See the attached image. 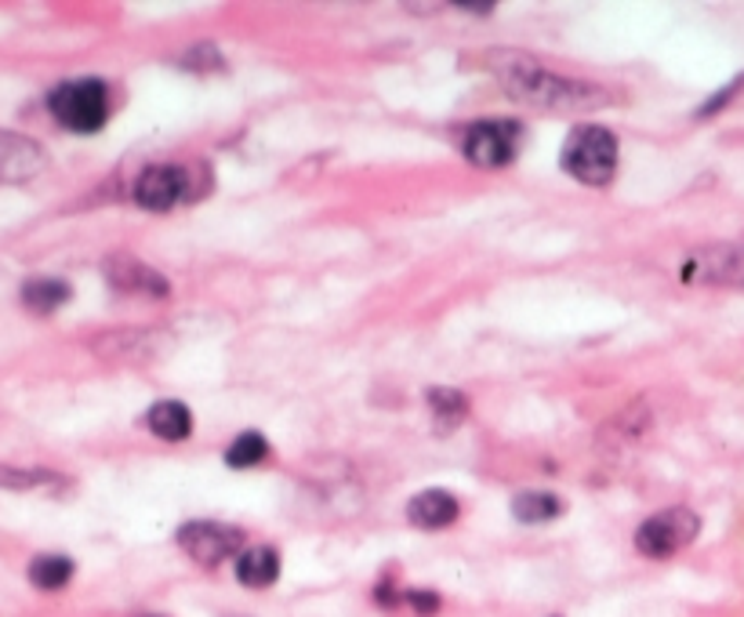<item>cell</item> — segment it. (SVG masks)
<instances>
[{"instance_id":"obj_2","label":"cell","mask_w":744,"mask_h":617,"mask_svg":"<svg viewBox=\"0 0 744 617\" xmlns=\"http://www.w3.org/2000/svg\"><path fill=\"white\" fill-rule=\"evenodd\" d=\"M559 164H563L570 178L585 182V186H607L613 171H618V138L607 127H596V124L574 127L563 143Z\"/></svg>"},{"instance_id":"obj_24","label":"cell","mask_w":744,"mask_h":617,"mask_svg":"<svg viewBox=\"0 0 744 617\" xmlns=\"http://www.w3.org/2000/svg\"><path fill=\"white\" fill-rule=\"evenodd\" d=\"M374 600H379L382 606H400L404 603V589H396L393 581H382L379 589H374Z\"/></svg>"},{"instance_id":"obj_4","label":"cell","mask_w":744,"mask_h":617,"mask_svg":"<svg viewBox=\"0 0 744 617\" xmlns=\"http://www.w3.org/2000/svg\"><path fill=\"white\" fill-rule=\"evenodd\" d=\"M700 534V519L690 508H665L635 530V548L650 559H668Z\"/></svg>"},{"instance_id":"obj_15","label":"cell","mask_w":744,"mask_h":617,"mask_svg":"<svg viewBox=\"0 0 744 617\" xmlns=\"http://www.w3.org/2000/svg\"><path fill=\"white\" fill-rule=\"evenodd\" d=\"M70 298H73V291L66 280H59V276H34L23 284V301L37 312H55L59 306H66Z\"/></svg>"},{"instance_id":"obj_20","label":"cell","mask_w":744,"mask_h":617,"mask_svg":"<svg viewBox=\"0 0 744 617\" xmlns=\"http://www.w3.org/2000/svg\"><path fill=\"white\" fill-rule=\"evenodd\" d=\"M178 66L193 70V73H219V70H225V59L214 45H193L186 55L178 59Z\"/></svg>"},{"instance_id":"obj_14","label":"cell","mask_w":744,"mask_h":617,"mask_svg":"<svg viewBox=\"0 0 744 617\" xmlns=\"http://www.w3.org/2000/svg\"><path fill=\"white\" fill-rule=\"evenodd\" d=\"M149 345H153L149 331H110L95 338V353L102 360H138V356H149Z\"/></svg>"},{"instance_id":"obj_16","label":"cell","mask_w":744,"mask_h":617,"mask_svg":"<svg viewBox=\"0 0 744 617\" xmlns=\"http://www.w3.org/2000/svg\"><path fill=\"white\" fill-rule=\"evenodd\" d=\"M563 513V502H559L556 494H542V491H526L512 502V516L520 519V523H548V519H556Z\"/></svg>"},{"instance_id":"obj_21","label":"cell","mask_w":744,"mask_h":617,"mask_svg":"<svg viewBox=\"0 0 744 617\" xmlns=\"http://www.w3.org/2000/svg\"><path fill=\"white\" fill-rule=\"evenodd\" d=\"M45 483H62V480H59V476H51V472L8 469V465H0V486H4V491H29V486H45Z\"/></svg>"},{"instance_id":"obj_22","label":"cell","mask_w":744,"mask_h":617,"mask_svg":"<svg viewBox=\"0 0 744 617\" xmlns=\"http://www.w3.org/2000/svg\"><path fill=\"white\" fill-rule=\"evenodd\" d=\"M741 91H744V73H737V77H733V81L727 84V88H719L716 95H711V99H708V102H705V106H700V110H697V116H700V121H705V116L719 113V110H727V102H733V99H737Z\"/></svg>"},{"instance_id":"obj_19","label":"cell","mask_w":744,"mask_h":617,"mask_svg":"<svg viewBox=\"0 0 744 617\" xmlns=\"http://www.w3.org/2000/svg\"><path fill=\"white\" fill-rule=\"evenodd\" d=\"M265 458H269V443H265V436H258V432H240V436L230 443V451H225V465H230V469H251V465L265 461Z\"/></svg>"},{"instance_id":"obj_6","label":"cell","mask_w":744,"mask_h":617,"mask_svg":"<svg viewBox=\"0 0 744 617\" xmlns=\"http://www.w3.org/2000/svg\"><path fill=\"white\" fill-rule=\"evenodd\" d=\"M178 545L200 567H219V563L244 548V530L230 523H214V519H193V523L178 530Z\"/></svg>"},{"instance_id":"obj_23","label":"cell","mask_w":744,"mask_h":617,"mask_svg":"<svg viewBox=\"0 0 744 617\" xmlns=\"http://www.w3.org/2000/svg\"><path fill=\"white\" fill-rule=\"evenodd\" d=\"M404 603L411 606L414 614H422V617H433L439 610V595L436 592H425V589H407L404 592Z\"/></svg>"},{"instance_id":"obj_9","label":"cell","mask_w":744,"mask_h":617,"mask_svg":"<svg viewBox=\"0 0 744 617\" xmlns=\"http://www.w3.org/2000/svg\"><path fill=\"white\" fill-rule=\"evenodd\" d=\"M48 168L45 146L0 127V182H29Z\"/></svg>"},{"instance_id":"obj_7","label":"cell","mask_w":744,"mask_h":617,"mask_svg":"<svg viewBox=\"0 0 744 617\" xmlns=\"http://www.w3.org/2000/svg\"><path fill=\"white\" fill-rule=\"evenodd\" d=\"M189 197H197L193 193V171L182 164H153L135 182V203L146 211H171Z\"/></svg>"},{"instance_id":"obj_1","label":"cell","mask_w":744,"mask_h":617,"mask_svg":"<svg viewBox=\"0 0 744 617\" xmlns=\"http://www.w3.org/2000/svg\"><path fill=\"white\" fill-rule=\"evenodd\" d=\"M498 66V81L509 99L537 106V110H596V106L607 102V91L592 88V84L559 77V73H548L537 66L534 59L523 55H498L494 59Z\"/></svg>"},{"instance_id":"obj_3","label":"cell","mask_w":744,"mask_h":617,"mask_svg":"<svg viewBox=\"0 0 744 617\" xmlns=\"http://www.w3.org/2000/svg\"><path fill=\"white\" fill-rule=\"evenodd\" d=\"M48 106H51V116L62 127H70L77 135H95L110 121V88L99 77L66 81L51 91Z\"/></svg>"},{"instance_id":"obj_8","label":"cell","mask_w":744,"mask_h":617,"mask_svg":"<svg viewBox=\"0 0 744 617\" xmlns=\"http://www.w3.org/2000/svg\"><path fill=\"white\" fill-rule=\"evenodd\" d=\"M686 284H741L744 287V247H705L683 266Z\"/></svg>"},{"instance_id":"obj_11","label":"cell","mask_w":744,"mask_h":617,"mask_svg":"<svg viewBox=\"0 0 744 617\" xmlns=\"http://www.w3.org/2000/svg\"><path fill=\"white\" fill-rule=\"evenodd\" d=\"M458 513H461L458 497L447 491H422L411 497V505H407V519L422 530H444L455 523Z\"/></svg>"},{"instance_id":"obj_18","label":"cell","mask_w":744,"mask_h":617,"mask_svg":"<svg viewBox=\"0 0 744 617\" xmlns=\"http://www.w3.org/2000/svg\"><path fill=\"white\" fill-rule=\"evenodd\" d=\"M425 404L439 418V425L444 429L458 425V421L469 415V399H466V393H458V388H429Z\"/></svg>"},{"instance_id":"obj_17","label":"cell","mask_w":744,"mask_h":617,"mask_svg":"<svg viewBox=\"0 0 744 617\" xmlns=\"http://www.w3.org/2000/svg\"><path fill=\"white\" fill-rule=\"evenodd\" d=\"M70 578H73V559H66V556H37L29 563V581H34L40 592L66 589Z\"/></svg>"},{"instance_id":"obj_10","label":"cell","mask_w":744,"mask_h":617,"mask_svg":"<svg viewBox=\"0 0 744 617\" xmlns=\"http://www.w3.org/2000/svg\"><path fill=\"white\" fill-rule=\"evenodd\" d=\"M106 280L116 287V291H132V295H149V298H164L171 284L164 276L157 273V269H149L146 262H138L135 255H113L106 258Z\"/></svg>"},{"instance_id":"obj_5","label":"cell","mask_w":744,"mask_h":617,"mask_svg":"<svg viewBox=\"0 0 744 617\" xmlns=\"http://www.w3.org/2000/svg\"><path fill=\"white\" fill-rule=\"evenodd\" d=\"M523 146V127L516 121H480L461 138V153L476 168H509Z\"/></svg>"},{"instance_id":"obj_12","label":"cell","mask_w":744,"mask_h":617,"mask_svg":"<svg viewBox=\"0 0 744 617\" xmlns=\"http://www.w3.org/2000/svg\"><path fill=\"white\" fill-rule=\"evenodd\" d=\"M280 578V556L276 548L269 545H255L240 552V559H236V581L247 584V589H269Z\"/></svg>"},{"instance_id":"obj_13","label":"cell","mask_w":744,"mask_h":617,"mask_svg":"<svg viewBox=\"0 0 744 617\" xmlns=\"http://www.w3.org/2000/svg\"><path fill=\"white\" fill-rule=\"evenodd\" d=\"M146 425H149L153 436L178 443V440H186L193 432V415H189L186 404H178V399H160V404L149 407Z\"/></svg>"}]
</instances>
